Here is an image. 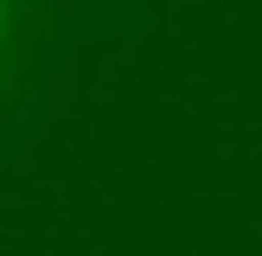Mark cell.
<instances>
[{
  "instance_id": "1",
  "label": "cell",
  "mask_w": 262,
  "mask_h": 256,
  "mask_svg": "<svg viewBox=\"0 0 262 256\" xmlns=\"http://www.w3.org/2000/svg\"><path fill=\"white\" fill-rule=\"evenodd\" d=\"M0 38H7V0H0Z\"/></svg>"
}]
</instances>
